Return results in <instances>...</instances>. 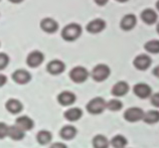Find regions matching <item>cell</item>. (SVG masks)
<instances>
[{"label": "cell", "mask_w": 159, "mask_h": 148, "mask_svg": "<svg viewBox=\"0 0 159 148\" xmlns=\"http://www.w3.org/2000/svg\"><path fill=\"white\" fill-rule=\"evenodd\" d=\"M156 8H157V10L159 11V0H157V2H156Z\"/></svg>", "instance_id": "36"}, {"label": "cell", "mask_w": 159, "mask_h": 148, "mask_svg": "<svg viewBox=\"0 0 159 148\" xmlns=\"http://www.w3.org/2000/svg\"><path fill=\"white\" fill-rule=\"evenodd\" d=\"M144 49L150 53H159V39H151L145 42Z\"/></svg>", "instance_id": "26"}, {"label": "cell", "mask_w": 159, "mask_h": 148, "mask_svg": "<svg viewBox=\"0 0 159 148\" xmlns=\"http://www.w3.org/2000/svg\"><path fill=\"white\" fill-rule=\"evenodd\" d=\"M111 74V70L109 66L105 63H99V65L95 66L94 69L92 70L91 76L96 82H103L109 78Z\"/></svg>", "instance_id": "2"}, {"label": "cell", "mask_w": 159, "mask_h": 148, "mask_svg": "<svg viewBox=\"0 0 159 148\" xmlns=\"http://www.w3.org/2000/svg\"><path fill=\"white\" fill-rule=\"evenodd\" d=\"M9 63V57L6 53H0V71L4 70Z\"/></svg>", "instance_id": "28"}, {"label": "cell", "mask_w": 159, "mask_h": 148, "mask_svg": "<svg viewBox=\"0 0 159 148\" xmlns=\"http://www.w3.org/2000/svg\"><path fill=\"white\" fill-rule=\"evenodd\" d=\"M86 108L87 111L92 115H99L106 109V101L102 97H96L87 104Z\"/></svg>", "instance_id": "3"}, {"label": "cell", "mask_w": 159, "mask_h": 148, "mask_svg": "<svg viewBox=\"0 0 159 148\" xmlns=\"http://www.w3.org/2000/svg\"><path fill=\"white\" fill-rule=\"evenodd\" d=\"M82 35V26L79 23L72 22L66 24L61 30L62 39L66 41H74Z\"/></svg>", "instance_id": "1"}, {"label": "cell", "mask_w": 159, "mask_h": 148, "mask_svg": "<svg viewBox=\"0 0 159 148\" xmlns=\"http://www.w3.org/2000/svg\"><path fill=\"white\" fill-rule=\"evenodd\" d=\"M137 23V17L135 14L133 13H128L124 15L122 19L120 21V26L124 30H130V29L134 28V26Z\"/></svg>", "instance_id": "13"}, {"label": "cell", "mask_w": 159, "mask_h": 148, "mask_svg": "<svg viewBox=\"0 0 159 148\" xmlns=\"http://www.w3.org/2000/svg\"><path fill=\"white\" fill-rule=\"evenodd\" d=\"M117 1H119V2H126V1H128V0H117Z\"/></svg>", "instance_id": "38"}, {"label": "cell", "mask_w": 159, "mask_h": 148, "mask_svg": "<svg viewBox=\"0 0 159 148\" xmlns=\"http://www.w3.org/2000/svg\"><path fill=\"white\" fill-rule=\"evenodd\" d=\"M15 125L18 126L19 128L23 131H28L33 128L34 123H33V121L31 120V118H29L28 116H20L16 119Z\"/></svg>", "instance_id": "18"}, {"label": "cell", "mask_w": 159, "mask_h": 148, "mask_svg": "<svg viewBox=\"0 0 159 148\" xmlns=\"http://www.w3.org/2000/svg\"><path fill=\"white\" fill-rule=\"evenodd\" d=\"M12 79L15 83H17L19 85H25L31 80V75L28 71L19 69L13 72L12 74Z\"/></svg>", "instance_id": "9"}, {"label": "cell", "mask_w": 159, "mask_h": 148, "mask_svg": "<svg viewBox=\"0 0 159 148\" xmlns=\"http://www.w3.org/2000/svg\"><path fill=\"white\" fill-rule=\"evenodd\" d=\"M5 108L11 114H18L22 111L23 105L17 99H9L5 104Z\"/></svg>", "instance_id": "17"}, {"label": "cell", "mask_w": 159, "mask_h": 148, "mask_svg": "<svg viewBox=\"0 0 159 148\" xmlns=\"http://www.w3.org/2000/svg\"><path fill=\"white\" fill-rule=\"evenodd\" d=\"M152 73H153V75H154V76H155V77L159 78V65H158L157 67H154L153 71H152Z\"/></svg>", "instance_id": "33"}, {"label": "cell", "mask_w": 159, "mask_h": 148, "mask_svg": "<svg viewBox=\"0 0 159 148\" xmlns=\"http://www.w3.org/2000/svg\"><path fill=\"white\" fill-rule=\"evenodd\" d=\"M133 92L138 98L148 99L152 95V89L149 85L145 83H138L133 87Z\"/></svg>", "instance_id": "7"}, {"label": "cell", "mask_w": 159, "mask_h": 148, "mask_svg": "<svg viewBox=\"0 0 159 148\" xmlns=\"http://www.w3.org/2000/svg\"><path fill=\"white\" fill-rule=\"evenodd\" d=\"M52 135L48 130H41L36 135V140L41 145H47L52 141Z\"/></svg>", "instance_id": "25"}, {"label": "cell", "mask_w": 159, "mask_h": 148, "mask_svg": "<svg viewBox=\"0 0 159 148\" xmlns=\"http://www.w3.org/2000/svg\"><path fill=\"white\" fill-rule=\"evenodd\" d=\"M142 121L148 125H153L159 122V110H149L147 112H144V116Z\"/></svg>", "instance_id": "21"}, {"label": "cell", "mask_w": 159, "mask_h": 148, "mask_svg": "<svg viewBox=\"0 0 159 148\" xmlns=\"http://www.w3.org/2000/svg\"><path fill=\"white\" fill-rule=\"evenodd\" d=\"M156 30H157V32L159 33V22L157 23V26H156Z\"/></svg>", "instance_id": "37"}, {"label": "cell", "mask_w": 159, "mask_h": 148, "mask_svg": "<svg viewBox=\"0 0 159 148\" xmlns=\"http://www.w3.org/2000/svg\"><path fill=\"white\" fill-rule=\"evenodd\" d=\"M44 60L43 53L39 52V50H32L31 53H28V56L26 58V62L28 67H37L43 63Z\"/></svg>", "instance_id": "8"}, {"label": "cell", "mask_w": 159, "mask_h": 148, "mask_svg": "<svg viewBox=\"0 0 159 148\" xmlns=\"http://www.w3.org/2000/svg\"><path fill=\"white\" fill-rule=\"evenodd\" d=\"M77 97L73 92L70 91H64L58 94L57 96V102L60 103L61 106H70L76 102Z\"/></svg>", "instance_id": "10"}, {"label": "cell", "mask_w": 159, "mask_h": 148, "mask_svg": "<svg viewBox=\"0 0 159 148\" xmlns=\"http://www.w3.org/2000/svg\"><path fill=\"white\" fill-rule=\"evenodd\" d=\"M9 1L12 2V3H19V2L23 1V0H9Z\"/></svg>", "instance_id": "35"}, {"label": "cell", "mask_w": 159, "mask_h": 148, "mask_svg": "<svg viewBox=\"0 0 159 148\" xmlns=\"http://www.w3.org/2000/svg\"><path fill=\"white\" fill-rule=\"evenodd\" d=\"M110 144L112 145L113 148H126L128 141H127V138L125 136L118 134V135H115V136L111 139Z\"/></svg>", "instance_id": "24"}, {"label": "cell", "mask_w": 159, "mask_h": 148, "mask_svg": "<svg viewBox=\"0 0 159 148\" xmlns=\"http://www.w3.org/2000/svg\"><path fill=\"white\" fill-rule=\"evenodd\" d=\"M144 111L139 107H131L128 108L124 112V119L130 123H136L143 119Z\"/></svg>", "instance_id": "5"}, {"label": "cell", "mask_w": 159, "mask_h": 148, "mask_svg": "<svg viewBox=\"0 0 159 148\" xmlns=\"http://www.w3.org/2000/svg\"><path fill=\"white\" fill-rule=\"evenodd\" d=\"M92 142H93L94 148H109V146H110V141L108 140L106 136H104L102 134L96 135Z\"/></svg>", "instance_id": "23"}, {"label": "cell", "mask_w": 159, "mask_h": 148, "mask_svg": "<svg viewBox=\"0 0 159 148\" xmlns=\"http://www.w3.org/2000/svg\"><path fill=\"white\" fill-rule=\"evenodd\" d=\"M40 27L43 31L48 33H52L57 30L58 23L52 17H44L40 21Z\"/></svg>", "instance_id": "14"}, {"label": "cell", "mask_w": 159, "mask_h": 148, "mask_svg": "<svg viewBox=\"0 0 159 148\" xmlns=\"http://www.w3.org/2000/svg\"><path fill=\"white\" fill-rule=\"evenodd\" d=\"M6 82H7L6 76L3 74H0V87H3L4 85L6 84Z\"/></svg>", "instance_id": "32"}, {"label": "cell", "mask_w": 159, "mask_h": 148, "mask_svg": "<svg viewBox=\"0 0 159 148\" xmlns=\"http://www.w3.org/2000/svg\"><path fill=\"white\" fill-rule=\"evenodd\" d=\"M7 136H9L12 140L14 141H20L24 138V131L21 130L18 126H9L8 127V134Z\"/></svg>", "instance_id": "22"}, {"label": "cell", "mask_w": 159, "mask_h": 148, "mask_svg": "<svg viewBox=\"0 0 159 148\" xmlns=\"http://www.w3.org/2000/svg\"><path fill=\"white\" fill-rule=\"evenodd\" d=\"M152 63V58H150L147 53H140L134 58L133 65L139 71H145L151 66Z\"/></svg>", "instance_id": "6"}, {"label": "cell", "mask_w": 159, "mask_h": 148, "mask_svg": "<svg viewBox=\"0 0 159 148\" xmlns=\"http://www.w3.org/2000/svg\"><path fill=\"white\" fill-rule=\"evenodd\" d=\"M129 85L125 81H119L113 86L111 93L115 97H123L129 92Z\"/></svg>", "instance_id": "12"}, {"label": "cell", "mask_w": 159, "mask_h": 148, "mask_svg": "<svg viewBox=\"0 0 159 148\" xmlns=\"http://www.w3.org/2000/svg\"><path fill=\"white\" fill-rule=\"evenodd\" d=\"M122 108H123V103L118 99H112L110 101H108V102H106V109L110 110V111H113V112L120 111Z\"/></svg>", "instance_id": "27"}, {"label": "cell", "mask_w": 159, "mask_h": 148, "mask_svg": "<svg viewBox=\"0 0 159 148\" xmlns=\"http://www.w3.org/2000/svg\"><path fill=\"white\" fill-rule=\"evenodd\" d=\"M66 69V65L60 60L51 61L47 66V70L49 74L52 75H60Z\"/></svg>", "instance_id": "15"}, {"label": "cell", "mask_w": 159, "mask_h": 148, "mask_svg": "<svg viewBox=\"0 0 159 148\" xmlns=\"http://www.w3.org/2000/svg\"><path fill=\"white\" fill-rule=\"evenodd\" d=\"M141 19L147 24H153L156 22L158 18V15L156 11L152 9V8H145V9L141 12Z\"/></svg>", "instance_id": "16"}, {"label": "cell", "mask_w": 159, "mask_h": 148, "mask_svg": "<svg viewBox=\"0 0 159 148\" xmlns=\"http://www.w3.org/2000/svg\"><path fill=\"white\" fill-rule=\"evenodd\" d=\"M150 102L155 108H159V92L150 96Z\"/></svg>", "instance_id": "30"}, {"label": "cell", "mask_w": 159, "mask_h": 148, "mask_svg": "<svg viewBox=\"0 0 159 148\" xmlns=\"http://www.w3.org/2000/svg\"><path fill=\"white\" fill-rule=\"evenodd\" d=\"M105 27H106V22H105V20L102 18H96V19L91 20L86 26L87 30L91 33H99Z\"/></svg>", "instance_id": "11"}, {"label": "cell", "mask_w": 159, "mask_h": 148, "mask_svg": "<svg viewBox=\"0 0 159 148\" xmlns=\"http://www.w3.org/2000/svg\"><path fill=\"white\" fill-rule=\"evenodd\" d=\"M49 148H68V147H66V145L65 144V143L56 142V143H53V144H52Z\"/></svg>", "instance_id": "31"}, {"label": "cell", "mask_w": 159, "mask_h": 148, "mask_svg": "<svg viewBox=\"0 0 159 148\" xmlns=\"http://www.w3.org/2000/svg\"><path fill=\"white\" fill-rule=\"evenodd\" d=\"M88 77H89V72L85 67L77 66L70 72V78L73 82L77 84H82L87 81Z\"/></svg>", "instance_id": "4"}, {"label": "cell", "mask_w": 159, "mask_h": 148, "mask_svg": "<svg viewBox=\"0 0 159 148\" xmlns=\"http://www.w3.org/2000/svg\"><path fill=\"white\" fill-rule=\"evenodd\" d=\"M77 133H78L77 128L72 125H66L60 131L61 137L62 139H65V140H72V139L76 137Z\"/></svg>", "instance_id": "20"}, {"label": "cell", "mask_w": 159, "mask_h": 148, "mask_svg": "<svg viewBox=\"0 0 159 148\" xmlns=\"http://www.w3.org/2000/svg\"><path fill=\"white\" fill-rule=\"evenodd\" d=\"M82 116H83V111L77 107L68 109L64 114V117L68 121H70V122H76L80 120L82 118Z\"/></svg>", "instance_id": "19"}, {"label": "cell", "mask_w": 159, "mask_h": 148, "mask_svg": "<svg viewBox=\"0 0 159 148\" xmlns=\"http://www.w3.org/2000/svg\"><path fill=\"white\" fill-rule=\"evenodd\" d=\"M8 127L4 122H0V139H3L8 134Z\"/></svg>", "instance_id": "29"}, {"label": "cell", "mask_w": 159, "mask_h": 148, "mask_svg": "<svg viewBox=\"0 0 159 148\" xmlns=\"http://www.w3.org/2000/svg\"><path fill=\"white\" fill-rule=\"evenodd\" d=\"M94 1L98 4V5H105L109 0H94Z\"/></svg>", "instance_id": "34"}]
</instances>
